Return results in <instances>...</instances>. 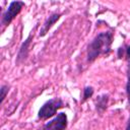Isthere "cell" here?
Returning a JSON list of instances; mask_svg holds the SVG:
<instances>
[{
  "label": "cell",
  "mask_w": 130,
  "mask_h": 130,
  "mask_svg": "<svg viewBox=\"0 0 130 130\" xmlns=\"http://www.w3.org/2000/svg\"><path fill=\"white\" fill-rule=\"evenodd\" d=\"M29 40H30V37H28V39L25 41V43L22 45V47H21V49H20V51H19V53H18V58H17V61L19 62L20 60H22V59H24L25 58V56H26V52H27V46H28V44H29Z\"/></svg>",
  "instance_id": "8992f818"
},
{
  "label": "cell",
  "mask_w": 130,
  "mask_h": 130,
  "mask_svg": "<svg viewBox=\"0 0 130 130\" xmlns=\"http://www.w3.org/2000/svg\"><path fill=\"white\" fill-rule=\"evenodd\" d=\"M126 54H127V57H130V46L127 48V51H126Z\"/></svg>",
  "instance_id": "8fae6325"
},
{
  "label": "cell",
  "mask_w": 130,
  "mask_h": 130,
  "mask_svg": "<svg viewBox=\"0 0 130 130\" xmlns=\"http://www.w3.org/2000/svg\"><path fill=\"white\" fill-rule=\"evenodd\" d=\"M23 2H20V1H13L10 3V5L8 6L6 12L4 13L3 15V23L4 24H9L12 19L20 12L21 8L23 7Z\"/></svg>",
  "instance_id": "3957f363"
},
{
  "label": "cell",
  "mask_w": 130,
  "mask_h": 130,
  "mask_svg": "<svg viewBox=\"0 0 130 130\" xmlns=\"http://www.w3.org/2000/svg\"><path fill=\"white\" fill-rule=\"evenodd\" d=\"M127 93H128V99H129V106H130V77H129V81L127 84Z\"/></svg>",
  "instance_id": "30bf717a"
},
{
  "label": "cell",
  "mask_w": 130,
  "mask_h": 130,
  "mask_svg": "<svg viewBox=\"0 0 130 130\" xmlns=\"http://www.w3.org/2000/svg\"><path fill=\"white\" fill-rule=\"evenodd\" d=\"M66 126H67V117L64 113H60L54 120L47 123L44 126V128L45 129H64L66 128Z\"/></svg>",
  "instance_id": "277c9868"
},
{
  "label": "cell",
  "mask_w": 130,
  "mask_h": 130,
  "mask_svg": "<svg viewBox=\"0 0 130 130\" xmlns=\"http://www.w3.org/2000/svg\"><path fill=\"white\" fill-rule=\"evenodd\" d=\"M93 93V89L91 87H85L84 88V94H83V100L88 99L89 96H91Z\"/></svg>",
  "instance_id": "ba28073f"
},
{
  "label": "cell",
  "mask_w": 130,
  "mask_h": 130,
  "mask_svg": "<svg viewBox=\"0 0 130 130\" xmlns=\"http://www.w3.org/2000/svg\"><path fill=\"white\" fill-rule=\"evenodd\" d=\"M63 106V103L59 99L50 100L47 102L39 111V118L41 119H48L56 114L57 110Z\"/></svg>",
  "instance_id": "7a4b0ae2"
},
{
  "label": "cell",
  "mask_w": 130,
  "mask_h": 130,
  "mask_svg": "<svg viewBox=\"0 0 130 130\" xmlns=\"http://www.w3.org/2000/svg\"><path fill=\"white\" fill-rule=\"evenodd\" d=\"M107 101H108V96H101L100 99H99V102H98V104H96V106H98V108L100 109V110H104L107 106Z\"/></svg>",
  "instance_id": "52a82bcc"
},
{
  "label": "cell",
  "mask_w": 130,
  "mask_h": 130,
  "mask_svg": "<svg viewBox=\"0 0 130 130\" xmlns=\"http://www.w3.org/2000/svg\"><path fill=\"white\" fill-rule=\"evenodd\" d=\"M113 35L110 31L102 32L89 44L87 50V60L93 61L101 54H107L110 51Z\"/></svg>",
  "instance_id": "6da1fadb"
},
{
  "label": "cell",
  "mask_w": 130,
  "mask_h": 130,
  "mask_svg": "<svg viewBox=\"0 0 130 130\" xmlns=\"http://www.w3.org/2000/svg\"><path fill=\"white\" fill-rule=\"evenodd\" d=\"M6 92H8V87L6 85H3L1 87V103H3L5 95H6Z\"/></svg>",
  "instance_id": "9c48e42d"
},
{
  "label": "cell",
  "mask_w": 130,
  "mask_h": 130,
  "mask_svg": "<svg viewBox=\"0 0 130 130\" xmlns=\"http://www.w3.org/2000/svg\"><path fill=\"white\" fill-rule=\"evenodd\" d=\"M126 128H127V129H130V118H129V122H128V125H127Z\"/></svg>",
  "instance_id": "7c38bea8"
},
{
  "label": "cell",
  "mask_w": 130,
  "mask_h": 130,
  "mask_svg": "<svg viewBox=\"0 0 130 130\" xmlns=\"http://www.w3.org/2000/svg\"><path fill=\"white\" fill-rule=\"evenodd\" d=\"M59 17H60V14H53V15L49 16V18H48V19L46 20V22L44 23V26H43V28H42V30H41V32H40V36L46 35L47 31L50 29V27L59 19Z\"/></svg>",
  "instance_id": "5b68a950"
}]
</instances>
